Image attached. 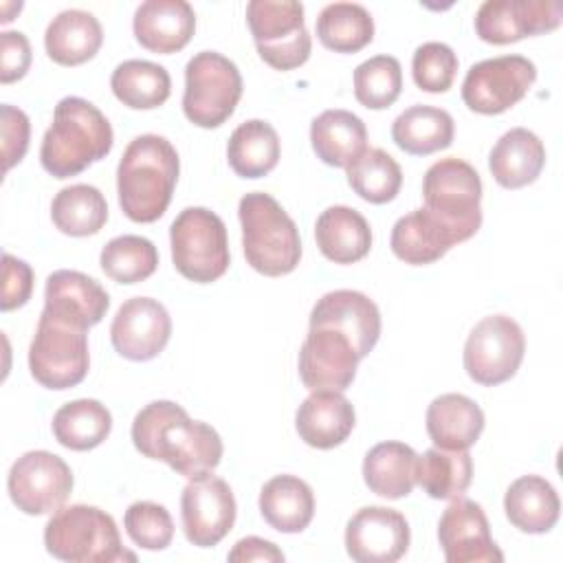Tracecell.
I'll return each instance as SVG.
<instances>
[{"label":"cell","mask_w":563,"mask_h":563,"mask_svg":"<svg viewBox=\"0 0 563 563\" xmlns=\"http://www.w3.org/2000/svg\"><path fill=\"white\" fill-rule=\"evenodd\" d=\"M350 187L372 205H385L394 200L402 187V169L380 147H367L347 167Z\"/></svg>","instance_id":"ab89813d"},{"label":"cell","mask_w":563,"mask_h":563,"mask_svg":"<svg viewBox=\"0 0 563 563\" xmlns=\"http://www.w3.org/2000/svg\"><path fill=\"white\" fill-rule=\"evenodd\" d=\"M310 143L325 165L347 167L367 150V128L350 110H323L310 125Z\"/></svg>","instance_id":"83f0119b"},{"label":"cell","mask_w":563,"mask_h":563,"mask_svg":"<svg viewBox=\"0 0 563 563\" xmlns=\"http://www.w3.org/2000/svg\"><path fill=\"white\" fill-rule=\"evenodd\" d=\"M136 42L161 55L185 48L196 31L194 7L185 0H145L132 20Z\"/></svg>","instance_id":"7402d4cb"},{"label":"cell","mask_w":563,"mask_h":563,"mask_svg":"<svg viewBox=\"0 0 563 563\" xmlns=\"http://www.w3.org/2000/svg\"><path fill=\"white\" fill-rule=\"evenodd\" d=\"M260 512L279 532H301L314 515L312 488L297 475H275L260 490Z\"/></svg>","instance_id":"4dcf8cb0"},{"label":"cell","mask_w":563,"mask_h":563,"mask_svg":"<svg viewBox=\"0 0 563 563\" xmlns=\"http://www.w3.org/2000/svg\"><path fill=\"white\" fill-rule=\"evenodd\" d=\"M112 429V416L106 405L95 398H79L62 405L53 416L55 440L73 451H90L99 446Z\"/></svg>","instance_id":"d590c367"},{"label":"cell","mask_w":563,"mask_h":563,"mask_svg":"<svg viewBox=\"0 0 563 563\" xmlns=\"http://www.w3.org/2000/svg\"><path fill=\"white\" fill-rule=\"evenodd\" d=\"M545 165V147L528 128L504 132L490 150L488 169L506 189H519L534 183Z\"/></svg>","instance_id":"484cf974"},{"label":"cell","mask_w":563,"mask_h":563,"mask_svg":"<svg viewBox=\"0 0 563 563\" xmlns=\"http://www.w3.org/2000/svg\"><path fill=\"white\" fill-rule=\"evenodd\" d=\"M411 532L402 512L365 506L345 528V550L356 563H394L409 550Z\"/></svg>","instance_id":"e0dca14e"},{"label":"cell","mask_w":563,"mask_h":563,"mask_svg":"<svg viewBox=\"0 0 563 563\" xmlns=\"http://www.w3.org/2000/svg\"><path fill=\"white\" fill-rule=\"evenodd\" d=\"M356 424L352 402L334 389L312 391L297 409L299 438L314 449H334L347 440Z\"/></svg>","instance_id":"603a6c76"},{"label":"cell","mask_w":563,"mask_h":563,"mask_svg":"<svg viewBox=\"0 0 563 563\" xmlns=\"http://www.w3.org/2000/svg\"><path fill=\"white\" fill-rule=\"evenodd\" d=\"M99 264L110 279L119 284H139L156 271L158 251L147 238L119 235L101 249Z\"/></svg>","instance_id":"60d3db41"},{"label":"cell","mask_w":563,"mask_h":563,"mask_svg":"<svg viewBox=\"0 0 563 563\" xmlns=\"http://www.w3.org/2000/svg\"><path fill=\"white\" fill-rule=\"evenodd\" d=\"M438 539L449 563H499L501 550L490 537L484 508L466 497H455L438 523Z\"/></svg>","instance_id":"d6986e66"},{"label":"cell","mask_w":563,"mask_h":563,"mask_svg":"<svg viewBox=\"0 0 563 563\" xmlns=\"http://www.w3.org/2000/svg\"><path fill=\"white\" fill-rule=\"evenodd\" d=\"M424 209L444 222L460 242L473 238L482 227V178L462 158H440L422 178Z\"/></svg>","instance_id":"52a82bcc"},{"label":"cell","mask_w":563,"mask_h":563,"mask_svg":"<svg viewBox=\"0 0 563 563\" xmlns=\"http://www.w3.org/2000/svg\"><path fill=\"white\" fill-rule=\"evenodd\" d=\"M112 125L106 114L81 97H64L53 112V123L44 132L40 161L55 178L81 174L112 150Z\"/></svg>","instance_id":"3957f363"},{"label":"cell","mask_w":563,"mask_h":563,"mask_svg":"<svg viewBox=\"0 0 563 563\" xmlns=\"http://www.w3.org/2000/svg\"><path fill=\"white\" fill-rule=\"evenodd\" d=\"M279 136L275 128L262 119L240 123L229 136L227 158L231 169L242 178H262L275 169L279 161Z\"/></svg>","instance_id":"836d02e7"},{"label":"cell","mask_w":563,"mask_h":563,"mask_svg":"<svg viewBox=\"0 0 563 563\" xmlns=\"http://www.w3.org/2000/svg\"><path fill=\"white\" fill-rule=\"evenodd\" d=\"M0 125H2V158H4V172H9L13 165H18L26 150H29V136H31V123L29 117L11 106H0Z\"/></svg>","instance_id":"f6af8a7d"},{"label":"cell","mask_w":563,"mask_h":563,"mask_svg":"<svg viewBox=\"0 0 563 563\" xmlns=\"http://www.w3.org/2000/svg\"><path fill=\"white\" fill-rule=\"evenodd\" d=\"M123 526L128 537L143 550H165L174 539L172 515L156 501L130 504L123 517Z\"/></svg>","instance_id":"7bdbcfd3"},{"label":"cell","mask_w":563,"mask_h":563,"mask_svg":"<svg viewBox=\"0 0 563 563\" xmlns=\"http://www.w3.org/2000/svg\"><path fill=\"white\" fill-rule=\"evenodd\" d=\"M537 79V66L523 55H501L473 64L462 81V99L479 114H501L519 103Z\"/></svg>","instance_id":"7c38bea8"},{"label":"cell","mask_w":563,"mask_h":563,"mask_svg":"<svg viewBox=\"0 0 563 563\" xmlns=\"http://www.w3.org/2000/svg\"><path fill=\"white\" fill-rule=\"evenodd\" d=\"M231 563H249V561H264V563H282L284 561V552L266 541V539H260V537H244L240 539L229 556H227Z\"/></svg>","instance_id":"c3c4849f"},{"label":"cell","mask_w":563,"mask_h":563,"mask_svg":"<svg viewBox=\"0 0 563 563\" xmlns=\"http://www.w3.org/2000/svg\"><path fill=\"white\" fill-rule=\"evenodd\" d=\"M457 73V55L444 42H424L411 57V75L424 92H446Z\"/></svg>","instance_id":"ee69618b"},{"label":"cell","mask_w":563,"mask_h":563,"mask_svg":"<svg viewBox=\"0 0 563 563\" xmlns=\"http://www.w3.org/2000/svg\"><path fill=\"white\" fill-rule=\"evenodd\" d=\"M172 262L176 271L196 284H211L229 268L227 227L218 213L205 207L183 209L169 227Z\"/></svg>","instance_id":"8992f818"},{"label":"cell","mask_w":563,"mask_h":563,"mask_svg":"<svg viewBox=\"0 0 563 563\" xmlns=\"http://www.w3.org/2000/svg\"><path fill=\"white\" fill-rule=\"evenodd\" d=\"M314 240L323 257L334 264H354L372 249L369 222L352 207L334 205L314 222Z\"/></svg>","instance_id":"4316f807"},{"label":"cell","mask_w":563,"mask_h":563,"mask_svg":"<svg viewBox=\"0 0 563 563\" xmlns=\"http://www.w3.org/2000/svg\"><path fill=\"white\" fill-rule=\"evenodd\" d=\"M31 44L20 31L0 33V81L11 84L26 75L31 66Z\"/></svg>","instance_id":"7dc6e473"},{"label":"cell","mask_w":563,"mask_h":563,"mask_svg":"<svg viewBox=\"0 0 563 563\" xmlns=\"http://www.w3.org/2000/svg\"><path fill=\"white\" fill-rule=\"evenodd\" d=\"M526 336L506 314L484 317L464 343V369L471 380L493 387L512 378L523 361Z\"/></svg>","instance_id":"8fae6325"},{"label":"cell","mask_w":563,"mask_h":563,"mask_svg":"<svg viewBox=\"0 0 563 563\" xmlns=\"http://www.w3.org/2000/svg\"><path fill=\"white\" fill-rule=\"evenodd\" d=\"M561 18L559 0H486L475 13V33L488 44H510L554 31Z\"/></svg>","instance_id":"9a60e30c"},{"label":"cell","mask_w":563,"mask_h":563,"mask_svg":"<svg viewBox=\"0 0 563 563\" xmlns=\"http://www.w3.org/2000/svg\"><path fill=\"white\" fill-rule=\"evenodd\" d=\"M473 479V460L468 451L427 449L416 462V484L433 499H455L466 493Z\"/></svg>","instance_id":"74e56055"},{"label":"cell","mask_w":563,"mask_h":563,"mask_svg":"<svg viewBox=\"0 0 563 563\" xmlns=\"http://www.w3.org/2000/svg\"><path fill=\"white\" fill-rule=\"evenodd\" d=\"M46 552L70 563H117L136 556L121 545L114 519L88 504H73L53 512L44 528Z\"/></svg>","instance_id":"5b68a950"},{"label":"cell","mask_w":563,"mask_h":563,"mask_svg":"<svg viewBox=\"0 0 563 563\" xmlns=\"http://www.w3.org/2000/svg\"><path fill=\"white\" fill-rule=\"evenodd\" d=\"M33 292V271L24 260L11 253L2 255V299L0 308L4 312L24 306Z\"/></svg>","instance_id":"bcb514c9"},{"label":"cell","mask_w":563,"mask_h":563,"mask_svg":"<svg viewBox=\"0 0 563 563\" xmlns=\"http://www.w3.org/2000/svg\"><path fill=\"white\" fill-rule=\"evenodd\" d=\"M317 37L334 53H356L374 40L372 13L356 2L325 4L317 18Z\"/></svg>","instance_id":"f35d334b"},{"label":"cell","mask_w":563,"mask_h":563,"mask_svg":"<svg viewBox=\"0 0 563 563\" xmlns=\"http://www.w3.org/2000/svg\"><path fill=\"white\" fill-rule=\"evenodd\" d=\"M172 336L167 308L152 297H132L117 310L110 339L114 350L130 361L156 358Z\"/></svg>","instance_id":"ac0fdd59"},{"label":"cell","mask_w":563,"mask_h":563,"mask_svg":"<svg viewBox=\"0 0 563 563\" xmlns=\"http://www.w3.org/2000/svg\"><path fill=\"white\" fill-rule=\"evenodd\" d=\"M88 330L59 321L42 310L35 336L29 347L31 376L48 389L79 385L90 365Z\"/></svg>","instance_id":"30bf717a"},{"label":"cell","mask_w":563,"mask_h":563,"mask_svg":"<svg viewBox=\"0 0 563 563\" xmlns=\"http://www.w3.org/2000/svg\"><path fill=\"white\" fill-rule=\"evenodd\" d=\"M389 244L394 255L405 264L424 266L444 257L451 246L460 244V240L444 222L420 207L396 220Z\"/></svg>","instance_id":"cb8c5ba5"},{"label":"cell","mask_w":563,"mask_h":563,"mask_svg":"<svg viewBox=\"0 0 563 563\" xmlns=\"http://www.w3.org/2000/svg\"><path fill=\"white\" fill-rule=\"evenodd\" d=\"M103 42L99 20L81 9L57 13L44 33V46L53 62L62 66H79L97 55Z\"/></svg>","instance_id":"f546056e"},{"label":"cell","mask_w":563,"mask_h":563,"mask_svg":"<svg viewBox=\"0 0 563 563\" xmlns=\"http://www.w3.org/2000/svg\"><path fill=\"white\" fill-rule=\"evenodd\" d=\"M416 451L396 440L372 446L363 460V479L367 488L385 499L407 497L416 486Z\"/></svg>","instance_id":"1f68e13d"},{"label":"cell","mask_w":563,"mask_h":563,"mask_svg":"<svg viewBox=\"0 0 563 563\" xmlns=\"http://www.w3.org/2000/svg\"><path fill=\"white\" fill-rule=\"evenodd\" d=\"M110 88L123 106L132 110H152L169 99L172 79L161 64L125 59L112 70Z\"/></svg>","instance_id":"e575fe53"},{"label":"cell","mask_w":563,"mask_h":563,"mask_svg":"<svg viewBox=\"0 0 563 563\" xmlns=\"http://www.w3.org/2000/svg\"><path fill=\"white\" fill-rule=\"evenodd\" d=\"M246 22L260 57L275 70H292L308 62L312 51L303 24V4L297 0H251Z\"/></svg>","instance_id":"9c48e42d"},{"label":"cell","mask_w":563,"mask_h":563,"mask_svg":"<svg viewBox=\"0 0 563 563\" xmlns=\"http://www.w3.org/2000/svg\"><path fill=\"white\" fill-rule=\"evenodd\" d=\"M504 510L517 530L543 534L556 526L561 501L545 477L523 475L508 486L504 495Z\"/></svg>","instance_id":"f1b7e54d"},{"label":"cell","mask_w":563,"mask_h":563,"mask_svg":"<svg viewBox=\"0 0 563 563\" xmlns=\"http://www.w3.org/2000/svg\"><path fill=\"white\" fill-rule=\"evenodd\" d=\"M53 224L73 238L95 235L108 220V202L92 185H70L55 194L51 202Z\"/></svg>","instance_id":"8d00e7d4"},{"label":"cell","mask_w":563,"mask_h":563,"mask_svg":"<svg viewBox=\"0 0 563 563\" xmlns=\"http://www.w3.org/2000/svg\"><path fill=\"white\" fill-rule=\"evenodd\" d=\"M176 147L158 134H141L125 147L117 167V194L123 213L134 222L158 220L178 183Z\"/></svg>","instance_id":"7a4b0ae2"},{"label":"cell","mask_w":563,"mask_h":563,"mask_svg":"<svg viewBox=\"0 0 563 563\" xmlns=\"http://www.w3.org/2000/svg\"><path fill=\"white\" fill-rule=\"evenodd\" d=\"M7 488L11 501L24 515H48L68 499L73 471L51 451H26L11 464Z\"/></svg>","instance_id":"4fadbf2b"},{"label":"cell","mask_w":563,"mask_h":563,"mask_svg":"<svg viewBox=\"0 0 563 563\" xmlns=\"http://www.w3.org/2000/svg\"><path fill=\"white\" fill-rule=\"evenodd\" d=\"M310 325H330L343 332L356 354L365 358L380 336L378 306L358 290H332L325 292L310 312Z\"/></svg>","instance_id":"44dd1931"},{"label":"cell","mask_w":563,"mask_h":563,"mask_svg":"<svg viewBox=\"0 0 563 563\" xmlns=\"http://www.w3.org/2000/svg\"><path fill=\"white\" fill-rule=\"evenodd\" d=\"M132 442L145 457L169 464L187 479H200L213 473L222 460V440L218 431L172 400L145 405L132 422Z\"/></svg>","instance_id":"6da1fadb"},{"label":"cell","mask_w":563,"mask_h":563,"mask_svg":"<svg viewBox=\"0 0 563 563\" xmlns=\"http://www.w3.org/2000/svg\"><path fill=\"white\" fill-rule=\"evenodd\" d=\"M235 497L231 486L216 475L189 479L180 493V519L189 543L218 545L235 523Z\"/></svg>","instance_id":"5bb4252c"},{"label":"cell","mask_w":563,"mask_h":563,"mask_svg":"<svg viewBox=\"0 0 563 563\" xmlns=\"http://www.w3.org/2000/svg\"><path fill=\"white\" fill-rule=\"evenodd\" d=\"M242 97L238 66L216 51L196 53L185 66L183 112L198 128H218Z\"/></svg>","instance_id":"ba28073f"},{"label":"cell","mask_w":563,"mask_h":563,"mask_svg":"<svg viewBox=\"0 0 563 563\" xmlns=\"http://www.w3.org/2000/svg\"><path fill=\"white\" fill-rule=\"evenodd\" d=\"M482 431L484 411L464 394H442L427 407V433L438 449L468 451Z\"/></svg>","instance_id":"d4e9b609"},{"label":"cell","mask_w":563,"mask_h":563,"mask_svg":"<svg viewBox=\"0 0 563 563\" xmlns=\"http://www.w3.org/2000/svg\"><path fill=\"white\" fill-rule=\"evenodd\" d=\"M358 361L361 356L343 332L330 325H310L299 350V376L310 391H345L356 376Z\"/></svg>","instance_id":"2e32d148"},{"label":"cell","mask_w":563,"mask_h":563,"mask_svg":"<svg viewBox=\"0 0 563 563\" xmlns=\"http://www.w3.org/2000/svg\"><path fill=\"white\" fill-rule=\"evenodd\" d=\"M402 90V68L394 55H376L354 70V97L369 110L389 108Z\"/></svg>","instance_id":"b9f144b4"},{"label":"cell","mask_w":563,"mask_h":563,"mask_svg":"<svg viewBox=\"0 0 563 563\" xmlns=\"http://www.w3.org/2000/svg\"><path fill=\"white\" fill-rule=\"evenodd\" d=\"M108 306L110 297L106 288L79 271L62 268L46 279L44 312L59 321L88 330L106 317Z\"/></svg>","instance_id":"ffe728a7"},{"label":"cell","mask_w":563,"mask_h":563,"mask_svg":"<svg viewBox=\"0 0 563 563\" xmlns=\"http://www.w3.org/2000/svg\"><path fill=\"white\" fill-rule=\"evenodd\" d=\"M453 117L435 106L416 103L400 112L391 125L394 143L413 156H427L446 150L453 143Z\"/></svg>","instance_id":"d6a6232c"},{"label":"cell","mask_w":563,"mask_h":563,"mask_svg":"<svg viewBox=\"0 0 563 563\" xmlns=\"http://www.w3.org/2000/svg\"><path fill=\"white\" fill-rule=\"evenodd\" d=\"M242 249L249 266L266 277L288 275L301 260V238L295 220L264 191L240 198Z\"/></svg>","instance_id":"277c9868"}]
</instances>
